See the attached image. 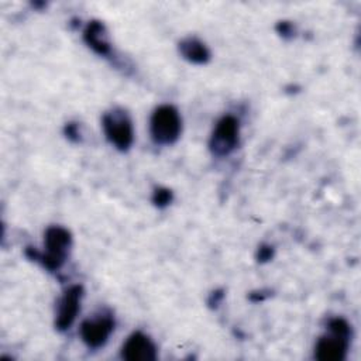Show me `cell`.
<instances>
[{
  "label": "cell",
  "instance_id": "1",
  "mask_svg": "<svg viewBox=\"0 0 361 361\" xmlns=\"http://www.w3.org/2000/svg\"><path fill=\"white\" fill-rule=\"evenodd\" d=\"M45 251L38 252L34 248H27L25 254L34 259L41 262L48 271H56L59 269L66 257L68 251L72 243L71 233L59 226H52L45 231Z\"/></svg>",
  "mask_w": 361,
  "mask_h": 361
},
{
  "label": "cell",
  "instance_id": "2",
  "mask_svg": "<svg viewBox=\"0 0 361 361\" xmlns=\"http://www.w3.org/2000/svg\"><path fill=\"white\" fill-rule=\"evenodd\" d=\"M151 135L157 144H173L182 130V120L178 110L171 104H162L151 116Z\"/></svg>",
  "mask_w": 361,
  "mask_h": 361
},
{
  "label": "cell",
  "instance_id": "3",
  "mask_svg": "<svg viewBox=\"0 0 361 361\" xmlns=\"http://www.w3.org/2000/svg\"><path fill=\"white\" fill-rule=\"evenodd\" d=\"M103 128L107 140L120 151L130 148L134 140V131L130 117L123 110H113L103 117Z\"/></svg>",
  "mask_w": 361,
  "mask_h": 361
},
{
  "label": "cell",
  "instance_id": "4",
  "mask_svg": "<svg viewBox=\"0 0 361 361\" xmlns=\"http://www.w3.org/2000/svg\"><path fill=\"white\" fill-rule=\"evenodd\" d=\"M238 134H240L238 120L231 114L221 117L217 121L210 138L212 152L216 157L228 155L238 144Z\"/></svg>",
  "mask_w": 361,
  "mask_h": 361
},
{
  "label": "cell",
  "instance_id": "5",
  "mask_svg": "<svg viewBox=\"0 0 361 361\" xmlns=\"http://www.w3.org/2000/svg\"><path fill=\"white\" fill-rule=\"evenodd\" d=\"M114 330V319L110 313L97 314L94 319H86L80 324V337L89 348H99L106 344Z\"/></svg>",
  "mask_w": 361,
  "mask_h": 361
},
{
  "label": "cell",
  "instance_id": "6",
  "mask_svg": "<svg viewBox=\"0 0 361 361\" xmlns=\"http://www.w3.org/2000/svg\"><path fill=\"white\" fill-rule=\"evenodd\" d=\"M82 295H83V288L80 285H72L63 292L62 298L58 302V310H56V319H55V327L59 331L68 330L75 322L76 314L80 310Z\"/></svg>",
  "mask_w": 361,
  "mask_h": 361
},
{
  "label": "cell",
  "instance_id": "7",
  "mask_svg": "<svg viewBox=\"0 0 361 361\" xmlns=\"http://www.w3.org/2000/svg\"><path fill=\"white\" fill-rule=\"evenodd\" d=\"M121 357L127 361H154L157 358V347L148 336L137 331L124 343Z\"/></svg>",
  "mask_w": 361,
  "mask_h": 361
},
{
  "label": "cell",
  "instance_id": "8",
  "mask_svg": "<svg viewBox=\"0 0 361 361\" xmlns=\"http://www.w3.org/2000/svg\"><path fill=\"white\" fill-rule=\"evenodd\" d=\"M348 341L350 337L330 331L329 336L319 338L314 348V357L319 361H341L345 358Z\"/></svg>",
  "mask_w": 361,
  "mask_h": 361
},
{
  "label": "cell",
  "instance_id": "9",
  "mask_svg": "<svg viewBox=\"0 0 361 361\" xmlns=\"http://www.w3.org/2000/svg\"><path fill=\"white\" fill-rule=\"evenodd\" d=\"M85 42L99 55L110 54V42L104 25L100 21H90L83 31Z\"/></svg>",
  "mask_w": 361,
  "mask_h": 361
},
{
  "label": "cell",
  "instance_id": "10",
  "mask_svg": "<svg viewBox=\"0 0 361 361\" xmlns=\"http://www.w3.org/2000/svg\"><path fill=\"white\" fill-rule=\"evenodd\" d=\"M179 52L186 61L197 65L206 63L210 58V52L206 48V45L196 38H186L180 41Z\"/></svg>",
  "mask_w": 361,
  "mask_h": 361
},
{
  "label": "cell",
  "instance_id": "11",
  "mask_svg": "<svg viewBox=\"0 0 361 361\" xmlns=\"http://www.w3.org/2000/svg\"><path fill=\"white\" fill-rule=\"evenodd\" d=\"M152 202L157 207H165L172 202V192L166 188H157L152 195Z\"/></svg>",
  "mask_w": 361,
  "mask_h": 361
},
{
  "label": "cell",
  "instance_id": "12",
  "mask_svg": "<svg viewBox=\"0 0 361 361\" xmlns=\"http://www.w3.org/2000/svg\"><path fill=\"white\" fill-rule=\"evenodd\" d=\"M274 257V248L271 245H261L257 252V258L259 262H267Z\"/></svg>",
  "mask_w": 361,
  "mask_h": 361
},
{
  "label": "cell",
  "instance_id": "13",
  "mask_svg": "<svg viewBox=\"0 0 361 361\" xmlns=\"http://www.w3.org/2000/svg\"><path fill=\"white\" fill-rule=\"evenodd\" d=\"M65 134L69 140L72 141H79V128H78V124L75 123H69L66 124L65 127Z\"/></svg>",
  "mask_w": 361,
  "mask_h": 361
},
{
  "label": "cell",
  "instance_id": "14",
  "mask_svg": "<svg viewBox=\"0 0 361 361\" xmlns=\"http://www.w3.org/2000/svg\"><path fill=\"white\" fill-rule=\"evenodd\" d=\"M276 30L279 31L281 35L283 37H288V35H292L293 34V27L290 23L288 21H281L278 25H276Z\"/></svg>",
  "mask_w": 361,
  "mask_h": 361
},
{
  "label": "cell",
  "instance_id": "15",
  "mask_svg": "<svg viewBox=\"0 0 361 361\" xmlns=\"http://www.w3.org/2000/svg\"><path fill=\"white\" fill-rule=\"evenodd\" d=\"M223 298V293L221 292H213L212 293V296H210V300H209V303L213 306H217V303L220 302V299Z\"/></svg>",
  "mask_w": 361,
  "mask_h": 361
}]
</instances>
